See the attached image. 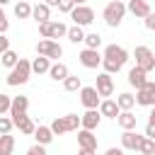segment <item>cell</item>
I'll list each match as a JSON object with an SVG mask.
<instances>
[{
  "label": "cell",
  "mask_w": 155,
  "mask_h": 155,
  "mask_svg": "<svg viewBox=\"0 0 155 155\" xmlns=\"http://www.w3.org/2000/svg\"><path fill=\"white\" fill-rule=\"evenodd\" d=\"M126 61H128V51H126L124 46L109 44V46L104 48V56H102V65H104V73H109V75L119 73V70L126 65Z\"/></svg>",
  "instance_id": "obj_1"
},
{
  "label": "cell",
  "mask_w": 155,
  "mask_h": 155,
  "mask_svg": "<svg viewBox=\"0 0 155 155\" xmlns=\"http://www.w3.org/2000/svg\"><path fill=\"white\" fill-rule=\"evenodd\" d=\"M29 75H31V63L27 61V58H19V63L10 70V75H7V85L10 87H17V85H24L27 80H29Z\"/></svg>",
  "instance_id": "obj_2"
},
{
  "label": "cell",
  "mask_w": 155,
  "mask_h": 155,
  "mask_svg": "<svg viewBox=\"0 0 155 155\" xmlns=\"http://www.w3.org/2000/svg\"><path fill=\"white\" fill-rule=\"evenodd\" d=\"M78 126H82L80 116L78 114H65V116H58L51 124V131H53V136H61V133H68V131H78Z\"/></svg>",
  "instance_id": "obj_3"
},
{
  "label": "cell",
  "mask_w": 155,
  "mask_h": 155,
  "mask_svg": "<svg viewBox=\"0 0 155 155\" xmlns=\"http://www.w3.org/2000/svg\"><path fill=\"white\" fill-rule=\"evenodd\" d=\"M124 15H126V5H124L121 0H111V2L104 7V22H107L109 27H119L121 19H124Z\"/></svg>",
  "instance_id": "obj_4"
},
{
  "label": "cell",
  "mask_w": 155,
  "mask_h": 155,
  "mask_svg": "<svg viewBox=\"0 0 155 155\" xmlns=\"http://www.w3.org/2000/svg\"><path fill=\"white\" fill-rule=\"evenodd\" d=\"M136 65L140 68V70H145V73H150L153 68H155V56H153V51L148 48V46H136Z\"/></svg>",
  "instance_id": "obj_5"
},
{
  "label": "cell",
  "mask_w": 155,
  "mask_h": 155,
  "mask_svg": "<svg viewBox=\"0 0 155 155\" xmlns=\"http://www.w3.org/2000/svg\"><path fill=\"white\" fill-rule=\"evenodd\" d=\"M36 53H39V56H46V58L51 61V58H61V56H63V48H61L58 41H53V39H44V41L36 44Z\"/></svg>",
  "instance_id": "obj_6"
},
{
  "label": "cell",
  "mask_w": 155,
  "mask_h": 155,
  "mask_svg": "<svg viewBox=\"0 0 155 155\" xmlns=\"http://www.w3.org/2000/svg\"><path fill=\"white\" fill-rule=\"evenodd\" d=\"M70 17H73V22H75L78 27H87V24L94 22V10L87 7V5H78V7L70 12Z\"/></svg>",
  "instance_id": "obj_7"
},
{
  "label": "cell",
  "mask_w": 155,
  "mask_h": 155,
  "mask_svg": "<svg viewBox=\"0 0 155 155\" xmlns=\"http://www.w3.org/2000/svg\"><path fill=\"white\" fill-rule=\"evenodd\" d=\"M136 104L140 107H155V82H145L138 92H136Z\"/></svg>",
  "instance_id": "obj_8"
},
{
  "label": "cell",
  "mask_w": 155,
  "mask_h": 155,
  "mask_svg": "<svg viewBox=\"0 0 155 155\" xmlns=\"http://www.w3.org/2000/svg\"><path fill=\"white\" fill-rule=\"evenodd\" d=\"M94 90L99 92V97H111V94H114V78H111L109 73H99Z\"/></svg>",
  "instance_id": "obj_9"
},
{
  "label": "cell",
  "mask_w": 155,
  "mask_h": 155,
  "mask_svg": "<svg viewBox=\"0 0 155 155\" xmlns=\"http://www.w3.org/2000/svg\"><path fill=\"white\" fill-rule=\"evenodd\" d=\"M80 102L87 107V109H97L102 102H99V92L94 87H82L80 90Z\"/></svg>",
  "instance_id": "obj_10"
},
{
  "label": "cell",
  "mask_w": 155,
  "mask_h": 155,
  "mask_svg": "<svg viewBox=\"0 0 155 155\" xmlns=\"http://www.w3.org/2000/svg\"><path fill=\"white\" fill-rule=\"evenodd\" d=\"M78 145H80V150H97V136L87 128H80L78 131Z\"/></svg>",
  "instance_id": "obj_11"
},
{
  "label": "cell",
  "mask_w": 155,
  "mask_h": 155,
  "mask_svg": "<svg viewBox=\"0 0 155 155\" xmlns=\"http://www.w3.org/2000/svg\"><path fill=\"white\" fill-rule=\"evenodd\" d=\"M78 58H80L82 68H97V65H102V56H99V51H94V48H85Z\"/></svg>",
  "instance_id": "obj_12"
},
{
  "label": "cell",
  "mask_w": 155,
  "mask_h": 155,
  "mask_svg": "<svg viewBox=\"0 0 155 155\" xmlns=\"http://www.w3.org/2000/svg\"><path fill=\"white\" fill-rule=\"evenodd\" d=\"M27 107H29V99L24 94L19 97H12V107H10V119H19L27 114Z\"/></svg>",
  "instance_id": "obj_13"
},
{
  "label": "cell",
  "mask_w": 155,
  "mask_h": 155,
  "mask_svg": "<svg viewBox=\"0 0 155 155\" xmlns=\"http://www.w3.org/2000/svg\"><path fill=\"white\" fill-rule=\"evenodd\" d=\"M80 121H82V128H87V131H94V128L99 126V121H102V114H99L97 109H87V111L80 116Z\"/></svg>",
  "instance_id": "obj_14"
},
{
  "label": "cell",
  "mask_w": 155,
  "mask_h": 155,
  "mask_svg": "<svg viewBox=\"0 0 155 155\" xmlns=\"http://www.w3.org/2000/svg\"><path fill=\"white\" fill-rule=\"evenodd\" d=\"M126 10H128L131 15H136V17H143V19L150 15V5H148V0H128Z\"/></svg>",
  "instance_id": "obj_15"
},
{
  "label": "cell",
  "mask_w": 155,
  "mask_h": 155,
  "mask_svg": "<svg viewBox=\"0 0 155 155\" xmlns=\"http://www.w3.org/2000/svg\"><path fill=\"white\" fill-rule=\"evenodd\" d=\"M143 138H145V136H138V133H133V131H124V136H121V145H124L126 150H138L140 143H143Z\"/></svg>",
  "instance_id": "obj_16"
},
{
  "label": "cell",
  "mask_w": 155,
  "mask_h": 155,
  "mask_svg": "<svg viewBox=\"0 0 155 155\" xmlns=\"http://www.w3.org/2000/svg\"><path fill=\"white\" fill-rule=\"evenodd\" d=\"M116 121H119V126H121L124 131H133L136 124H138V116H136L133 111H121V114L116 116Z\"/></svg>",
  "instance_id": "obj_17"
},
{
  "label": "cell",
  "mask_w": 155,
  "mask_h": 155,
  "mask_svg": "<svg viewBox=\"0 0 155 155\" xmlns=\"http://www.w3.org/2000/svg\"><path fill=\"white\" fill-rule=\"evenodd\" d=\"M31 17H34L39 24H41V22H51V7H48L46 2H39V5H34Z\"/></svg>",
  "instance_id": "obj_18"
},
{
  "label": "cell",
  "mask_w": 155,
  "mask_h": 155,
  "mask_svg": "<svg viewBox=\"0 0 155 155\" xmlns=\"http://www.w3.org/2000/svg\"><path fill=\"white\" fill-rule=\"evenodd\" d=\"M145 75H148V73H145V70H140V68L136 65V68H131V70H128V82H131L136 90H140V87L148 82V80H145Z\"/></svg>",
  "instance_id": "obj_19"
},
{
  "label": "cell",
  "mask_w": 155,
  "mask_h": 155,
  "mask_svg": "<svg viewBox=\"0 0 155 155\" xmlns=\"http://www.w3.org/2000/svg\"><path fill=\"white\" fill-rule=\"evenodd\" d=\"M99 114H102V116H109V119H116V116L121 114V109H119V104H116L114 99H104V102L99 104Z\"/></svg>",
  "instance_id": "obj_20"
},
{
  "label": "cell",
  "mask_w": 155,
  "mask_h": 155,
  "mask_svg": "<svg viewBox=\"0 0 155 155\" xmlns=\"http://www.w3.org/2000/svg\"><path fill=\"white\" fill-rule=\"evenodd\" d=\"M12 124L24 133V136H34V131H36V126H34V121L24 114V116H19V119H12Z\"/></svg>",
  "instance_id": "obj_21"
},
{
  "label": "cell",
  "mask_w": 155,
  "mask_h": 155,
  "mask_svg": "<svg viewBox=\"0 0 155 155\" xmlns=\"http://www.w3.org/2000/svg\"><path fill=\"white\" fill-rule=\"evenodd\" d=\"M34 138H36L39 145H48V143L53 140V131H51V126H36Z\"/></svg>",
  "instance_id": "obj_22"
},
{
  "label": "cell",
  "mask_w": 155,
  "mask_h": 155,
  "mask_svg": "<svg viewBox=\"0 0 155 155\" xmlns=\"http://www.w3.org/2000/svg\"><path fill=\"white\" fill-rule=\"evenodd\" d=\"M48 75H51V80H56V82H63L70 73H68V65H65V63H53L51 70H48Z\"/></svg>",
  "instance_id": "obj_23"
},
{
  "label": "cell",
  "mask_w": 155,
  "mask_h": 155,
  "mask_svg": "<svg viewBox=\"0 0 155 155\" xmlns=\"http://www.w3.org/2000/svg\"><path fill=\"white\" fill-rule=\"evenodd\" d=\"M51 70V61L46 58V56H39V58H34L31 61V73H48Z\"/></svg>",
  "instance_id": "obj_24"
},
{
  "label": "cell",
  "mask_w": 155,
  "mask_h": 155,
  "mask_svg": "<svg viewBox=\"0 0 155 155\" xmlns=\"http://www.w3.org/2000/svg\"><path fill=\"white\" fill-rule=\"evenodd\" d=\"M116 104H119V109H121V111H131V109H133V104H136V97H133L131 92H121V94H119V99H116Z\"/></svg>",
  "instance_id": "obj_25"
},
{
  "label": "cell",
  "mask_w": 155,
  "mask_h": 155,
  "mask_svg": "<svg viewBox=\"0 0 155 155\" xmlns=\"http://www.w3.org/2000/svg\"><path fill=\"white\" fill-rule=\"evenodd\" d=\"M12 150H15V138L10 133L0 136V155H12Z\"/></svg>",
  "instance_id": "obj_26"
},
{
  "label": "cell",
  "mask_w": 155,
  "mask_h": 155,
  "mask_svg": "<svg viewBox=\"0 0 155 155\" xmlns=\"http://www.w3.org/2000/svg\"><path fill=\"white\" fill-rule=\"evenodd\" d=\"M31 5L29 2H24V0H19L17 5H15V17H19V19H27V17H31Z\"/></svg>",
  "instance_id": "obj_27"
},
{
  "label": "cell",
  "mask_w": 155,
  "mask_h": 155,
  "mask_svg": "<svg viewBox=\"0 0 155 155\" xmlns=\"http://www.w3.org/2000/svg\"><path fill=\"white\" fill-rule=\"evenodd\" d=\"M63 87H65L68 92H78V90H82V80H80L78 75H68V78L63 80Z\"/></svg>",
  "instance_id": "obj_28"
},
{
  "label": "cell",
  "mask_w": 155,
  "mask_h": 155,
  "mask_svg": "<svg viewBox=\"0 0 155 155\" xmlns=\"http://www.w3.org/2000/svg\"><path fill=\"white\" fill-rule=\"evenodd\" d=\"M0 61H2V65H5V68H10V70L19 63V58H17V53H15L12 48H10V51H5V53L0 56Z\"/></svg>",
  "instance_id": "obj_29"
},
{
  "label": "cell",
  "mask_w": 155,
  "mask_h": 155,
  "mask_svg": "<svg viewBox=\"0 0 155 155\" xmlns=\"http://www.w3.org/2000/svg\"><path fill=\"white\" fill-rule=\"evenodd\" d=\"M61 36H68V27L63 22H51V39H61Z\"/></svg>",
  "instance_id": "obj_30"
},
{
  "label": "cell",
  "mask_w": 155,
  "mask_h": 155,
  "mask_svg": "<svg viewBox=\"0 0 155 155\" xmlns=\"http://www.w3.org/2000/svg\"><path fill=\"white\" fill-rule=\"evenodd\" d=\"M85 36H87V34H85V31H82V27H78V24L68 29V39H70L73 44H80V41H85Z\"/></svg>",
  "instance_id": "obj_31"
},
{
  "label": "cell",
  "mask_w": 155,
  "mask_h": 155,
  "mask_svg": "<svg viewBox=\"0 0 155 155\" xmlns=\"http://www.w3.org/2000/svg\"><path fill=\"white\" fill-rule=\"evenodd\" d=\"M138 153H140V155H155V140L145 136L143 143H140V148H138Z\"/></svg>",
  "instance_id": "obj_32"
},
{
  "label": "cell",
  "mask_w": 155,
  "mask_h": 155,
  "mask_svg": "<svg viewBox=\"0 0 155 155\" xmlns=\"http://www.w3.org/2000/svg\"><path fill=\"white\" fill-rule=\"evenodd\" d=\"M85 46H87V48H94V51H97V48L102 46V36H99L97 31L87 34V36H85Z\"/></svg>",
  "instance_id": "obj_33"
},
{
  "label": "cell",
  "mask_w": 155,
  "mask_h": 155,
  "mask_svg": "<svg viewBox=\"0 0 155 155\" xmlns=\"http://www.w3.org/2000/svg\"><path fill=\"white\" fill-rule=\"evenodd\" d=\"M15 128V124H12V119H7V116H0V136H5V133H10Z\"/></svg>",
  "instance_id": "obj_34"
},
{
  "label": "cell",
  "mask_w": 155,
  "mask_h": 155,
  "mask_svg": "<svg viewBox=\"0 0 155 155\" xmlns=\"http://www.w3.org/2000/svg\"><path fill=\"white\" fill-rule=\"evenodd\" d=\"M10 107H12V97H7V94L0 92V116H2L5 111H10Z\"/></svg>",
  "instance_id": "obj_35"
},
{
  "label": "cell",
  "mask_w": 155,
  "mask_h": 155,
  "mask_svg": "<svg viewBox=\"0 0 155 155\" xmlns=\"http://www.w3.org/2000/svg\"><path fill=\"white\" fill-rule=\"evenodd\" d=\"M39 34H41L44 39H51V22H41V24H39Z\"/></svg>",
  "instance_id": "obj_36"
},
{
  "label": "cell",
  "mask_w": 155,
  "mask_h": 155,
  "mask_svg": "<svg viewBox=\"0 0 155 155\" xmlns=\"http://www.w3.org/2000/svg\"><path fill=\"white\" fill-rule=\"evenodd\" d=\"M58 10H61V12H68V15H70V12L75 10V2H73V0H61Z\"/></svg>",
  "instance_id": "obj_37"
},
{
  "label": "cell",
  "mask_w": 155,
  "mask_h": 155,
  "mask_svg": "<svg viewBox=\"0 0 155 155\" xmlns=\"http://www.w3.org/2000/svg\"><path fill=\"white\" fill-rule=\"evenodd\" d=\"M5 51H10V39H7L5 34H0V56H2Z\"/></svg>",
  "instance_id": "obj_38"
},
{
  "label": "cell",
  "mask_w": 155,
  "mask_h": 155,
  "mask_svg": "<svg viewBox=\"0 0 155 155\" xmlns=\"http://www.w3.org/2000/svg\"><path fill=\"white\" fill-rule=\"evenodd\" d=\"M27 155H46V150H44V145L36 143V145H31V148L27 150Z\"/></svg>",
  "instance_id": "obj_39"
},
{
  "label": "cell",
  "mask_w": 155,
  "mask_h": 155,
  "mask_svg": "<svg viewBox=\"0 0 155 155\" xmlns=\"http://www.w3.org/2000/svg\"><path fill=\"white\" fill-rule=\"evenodd\" d=\"M143 22H145V29H150V31H155V12H150V15H148V17L143 19Z\"/></svg>",
  "instance_id": "obj_40"
},
{
  "label": "cell",
  "mask_w": 155,
  "mask_h": 155,
  "mask_svg": "<svg viewBox=\"0 0 155 155\" xmlns=\"http://www.w3.org/2000/svg\"><path fill=\"white\" fill-rule=\"evenodd\" d=\"M7 27H10V22H7V17H5V12H2V7H0V34H5Z\"/></svg>",
  "instance_id": "obj_41"
},
{
  "label": "cell",
  "mask_w": 155,
  "mask_h": 155,
  "mask_svg": "<svg viewBox=\"0 0 155 155\" xmlns=\"http://www.w3.org/2000/svg\"><path fill=\"white\" fill-rule=\"evenodd\" d=\"M145 136L155 140V124H148V126H145Z\"/></svg>",
  "instance_id": "obj_42"
},
{
  "label": "cell",
  "mask_w": 155,
  "mask_h": 155,
  "mask_svg": "<svg viewBox=\"0 0 155 155\" xmlns=\"http://www.w3.org/2000/svg\"><path fill=\"white\" fill-rule=\"evenodd\" d=\"M104 155H124V150H121V148H109Z\"/></svg>",
  "instance_id": "obj_43"
},
{
  "label": "cell",
  "mask_w": 155,
  "mask_h": 155,
  "mask_svg": "<svg viewBox=\"0 0 155 155\" xmlns=\"http://www.w3.org/2000/svg\"><path fill=\"white\" fill-rule=\"evenodd\" d=\"M44 2H46L48 7H58V5H61V0H44Z\"/></svg>",
  "instance_id": "obj_44"
},
{
  "label": "cell",
  "mask_w": 155,
  "mask_h": 155,
  "mask_svg": "<svg viewBox=\"0 0 155 155\" xmlns=\"http://www.w3.org/2000/svg\"><path fill=\"white\" fill-rule=\"evenodd\" d=\"M148 124H155V107L150 109V121H148Z\"/></svg>",
  "instance_id": "obj_45"
},
{
  "label": "cell",
  "mask_w": 155,
  "mask_h": 155,
  "mask_svg": "<svg viewBox=\"0 0 155 155\" xmlns=\"http://www.w3.org/2000/svg\"><path fill=\"white\" fill-rule=\"evenodd\" d=\"M78 155H94V150H80Z\"/></svg>",
  "instance_id": "obj_46"
},
{
  "label": "cell",
  "mask_w": 155,
  "mask_h": 155,
  "mask_svg": "<svg viewBox=\"0 0 155 155\" xmlns=\"http://www.w3.org/2000/svg\"><path fill=\"white\" fill-rule=\"evenodd\" d=\"M73 2H75V7H78V5H85V0H73Z\"/></svg>",
  "instance_id": "obj_47"
},
{
  "label": "cell",
  "mask_w": 155,
  "mask_h": 155,
  "mask_svg": "<svg viewBox=\"0 0 155 155\" xmlns=\"http://www.w3.org/2000/svg\"><path fill=\"white\" fill-rule=\"evenodd\" d=\"M7 2H10V0H0V5H7Z\"/></svg>",
  "instance_id": "obj_48"
}]
</instances>
